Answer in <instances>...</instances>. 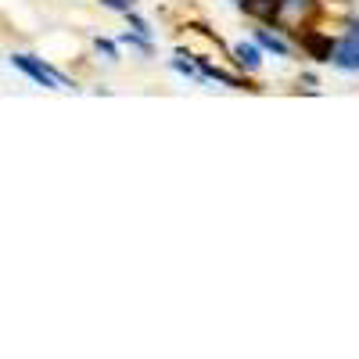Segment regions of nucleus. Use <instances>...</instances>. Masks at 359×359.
<instances>
[{
    "instance_id": "39448f33",
    "label": "nucleus",
    "mask_w": 359,
    "mask_h": 359,
    "mask_svg": "<svg viewBox=\"0 0 359 359\" xmlns=\"http://www.w3.org/2000/svg\"><path fill=\"white\" fill-rule=\"evenodd\" d=\"M302 47L316 57V62H331V57H334V43L323 40V36H316V33H309V36L302 40Z\"/></svg>"
},
{
    "instance_id": "9d476101",
    "label": "nucleus",
    "mask_w": 359,
    "mask_h": 359,
    "mask_svg": "<svg viewBox=\"0 0 359 359\" xmlns=\"http://www.w3.org/2000/svg\"><path fill=\"white\" fill-rule=\"evenodd\" d=\"M101 4H108L115 11H130V0H101Z\"/></svg>"
},
{
    "instance_id": "6e6552de",
    "label": "nucleus",
    "mask_w": 359,
    "mask_h": 359,
    "mask_svg": "<svg viewBox=\"0 0 359 359\" xmlns=\"http://www.w3.org/2000/svg\"><path fill=\"white\" fill-rule=\"evenodd\" d=\"M97 50L108 57V62H118V47H115L111 40H101V36H97Z\"/></svg>"
},
{
    "instance_id": "f257e3e1",
    "label": "nucleus",
    "mask_w": 359,
    "mask_h": 359,
    "mask_svg": "<svg viewBox=\"0 0 359 359\" xmlns=\"http://www.w3.org/2000/svg\"><path fill=\"white\" fill-rule=\"evenodd\" d=\"M11 65L15 69H22L33 83H40L43 90H57V86H69V90H76V83L69 79V76H62L57 69H50V65H43V62H36L33 54H11Z\"/></svg>"
},
{
    "instance_id": "f03ea898",
    "label": "nucleus",
    "mask_w": 359,
    "mask_h": 359,
    "mask_svg": "<svg viewBox=\"0 0 359 359\" xmlns=\"http://www.w3.org/2000/svg\"><path fill=\"white\" fill-rule=\"evenodd\" d=\"M331 65L341 72H359V18L348 22V33L334 43V57Z\"/></svg>"
},
{
    "instance_id": "423d86ee",
    "label": "nucleus",
    "mask_w": 359,
    "mask_h": 359,
    "mask_svg": "<svg viewBox=\"0 0 359 359\" xmlns=\"http://www.w3.org/2000/svg\"><path fill=\"white\" fill-rule=\"evenodd\" d=\"M118 43H130V47H137V50H151V43H147V36H140V33H123L118 36Z\"/></svg>"
},
{
    "instance_id": "7ed1b4c3",
    "label": "nucleus",
    "mask_w": 359,
    "mask_h": 359,
    "mask_svg": "<svg viewBox=\"0 0 359 359\" xmlns=\"http://www.w3.org/2000/svg\"><path fill=\"white\" fill-rule=\"evenodd\" d=\"M233 62L241 65L245 72H255L262 65V47L259 43H237L233 47Z\"/></svg>"
},
{
    "instance_id": "0eeeda50",
    "label": "nucleus",
    "mask_w": 359,
    "mask_h": 359,
    "mask_svg": "<svg viewBox=\"0 0 359 359\" xmlns=\"http://www.w3.org/2000/svg\"><path fill=\"white\" fill-rule=\"evenodd\" d=\"M126 18H130V25H133V33H140V36H151V29H147V22H144L137 11H126Z\"/></svg>"
},
{
    "instance_id": "9b49d317",
    "label": "nucleus",
    "mask_w": 359,
    "mask_h": 359,
    "mask_svg": "<svg viewBox=\"0 0 359 359\" xmlns=\"http://www.w3.org/2000/svg\"><path fill=\"white\" fill-rule=\"evenodd\" d=\"M284 8H302V11H306L309 0H284Z\"/></svg>"
},
{
    "instance_id": "1a4fd4ad",
    "label": "nucleus",
    "mask_w": 359,
    "mask_h": 359,
    "mask_svg": "<svg viewBox=\"0 0 359 359\" xmlns=\"http://www.w3.org/2000/svg\"><path fill=\"white\" fill-rule=\"evenodd\" d=\"M172 69H176L180 76H198V72H194V65H191V62H180V57L172 62Z\"/></svg>"
},
{
    "instance_id": "20e7f679",
    "label": "nucleus",
    "mask_w": 359,
    "mask_h": 359,
    "mask_svg": "<svg viewBox=\"0 0 359 359\" xmlns=\"http://www.w3.org/2000/svg\"><path fill=\"white\" fill-rule=\"evenodd\" d=\"M255 43H259L262 50H269V54H277V57H287V54H291V43H287L280 33H269V29H259Z\"/></svg>"
}]
</instances>
